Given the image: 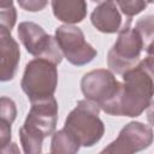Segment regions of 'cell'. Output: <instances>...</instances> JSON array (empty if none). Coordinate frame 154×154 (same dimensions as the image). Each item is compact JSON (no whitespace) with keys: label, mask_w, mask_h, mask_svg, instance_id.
Segmentation results:
<instances>
[{"label":"cell","mask_w":154,"mask_h":154,"mask_svg":"<svg viewBox=\"0 0 154 154\" xmlns=\"http://www.w3.org/2000/svg\"><path fill=\"white\" fill-rule=\"evenodd\" d=\"M154 58L148 55L123 73L119 95L109 111L111 116L138 117L152 103Z\"/></svg>","instance_id":"cell-1"},{"label":"cell","mask_w":154,"mask_h":154,"mask_svg":"<svg viewBox=\"0 0 154 154\" xmlns=\"http://www.w3.org/2000/svg\"><path fill=\"white\" fill-rule=\"evenodd\" d=\"M100 108L89 100H79L65 119L64 129L83 147H93L103 136L105 125L99 117Z\"/></svg>","instance_id":"cell-2"},{"label":"cell","mask_w":154,"mask_h":154,"mask_svg":"<svg viewBox=\"0 0 154 154\" xmlns=\"http://www.w3.org/2000/svg\"><path fill=\"white\" fill-rule=\"evenodd\" d=\"M130 22L131 19H129L119 30L118 38L107 54L108 67L118 75H123L136 66L140 63L142 51L153 55V52L147 48L141 34L136 28L130 26Z\"/></svg>","instance_id":"cell-3"},{"label":"cell","mask_w":154,"mask_h":154,"mask_svg":"<svg viewBox=\"0 0 154 154\" xmlns=\"http://www.w3.org/2000/svg\"><path fill=\"white\" fill-rule=\"evenodd\" d=\"M57 65L43 60H30L24 70L20 87L31 103L53 97L58 84Z\"/></svg>","instance_id":"cell-4"},{"label":"cell","mask_w":154,"mask_h":154,"mask_svg":"<svg viewBox=\"0 0 154 154\" xmlns=\"http://www.w3.org/2000/svg\"><path fill=\"white\" fill-rule=\"evenodd\" d=\"M81 89L87 100L100 109L109 113L120 90V83L109 70L97 69L85 73L81 81Z\"/></svg>","instance_id":"cell-5"},{"label":"cell","mask_w":154,"mask_h":154,"mask_svg":"<svg viewBox=\"0 0 154 154\" xmlns=\"http://www.w3.org/2000/svg\"><path fill=\"white\" fill-rule=\"evenodd\" d=\"M18 36L26 52L31 55L54 65L61 63L63 54L55 38L48 35L38 24L34 22H22L18 25Z\"/></svg>","instance_id":"cell-6"},{"label":"cell","mask_w":154,"mask_h":154,"mask_svg":"<svg viewBox=\"0 0 154 154\" xmlns=\"http://www.w3.org/2000/svg\"><path fill=\"white\" fill-rule=\"evenodd\" d=\"M55 41L61 54L72 65L89 64L96 57V49L85 41L83 31L73 25H61L55 30Z\"/></svg>","instance_id":"cell-7"},{"label":"cell","mask_w":154,"mask_h":154,"mask_svg":"<svg viewBox=\"0 0 154 154\" xmlns=\"http://www.w3.org/2000/svg\"><path fill=\"white\" fill-rule=\"evenodd\" d=\"M152 142V128L140 122H131L120 130L118 137L100 154H135L148 148Z\"/></svg>","instance_id":"cell-8"},{"label":"cell","mask_w":154,"mask_h":154,"mask_svg":"<svg viewBox=\"0 0 154 154\" xmlns=\"http://www.w3.org/2000/svg\"><path fill=\"white\" fill-rule=\"evenodd\" d=\"M58 122V103L57 100L49 97L38 102L31 103V108L26 116L23 128L30 132L42 137L53 135Z\"/></svg>","instance_id":"cell-9"},{"label":"cell","mask_w":154,"mask_h":154,"mask_svg":"<svg viewBox=\"0 0 154 154\" xmlns=\"http://www.w3.org/2000/svg\"><path fill=\"white\" fill-rule=\"evenodd\" d=\"M93 25L101 32H119L123 28V19L114 1H102L94 8L90 14Z\"/></svg>","instance_id":"cell-10"},{"label":"cell","mask_w":154,"mask_h":154,"mask_svg":"<svg viewBox=\"0 0 154 154\" xmlns=\"http://www.w3.org/2000/svg\"><path fill=\"white\" fill-rule=\"evenodd\" d=\"M20 51L11 34L0 32V82L11 81L18 69Z\"/></svg>","instance_id":"cell-11"},{"label":"cell","mask_w":154,"mask_h":154,"mask_svg":"<svg viewBox=\"0 0 154 154\" xmlns=\"http://www.w3.org/2000/svg\"><path fill=\"white\" fill-rule=\"evenodd\" d=\"M52 8L54 16L66 25L82 22L87 14V2L83 0H53Z\"/></svg>","instance_id":"cell-12"},{"label":"cell","mask_w":154,"mask_h":154,"mask_svg":"<svg viewBox=\"0 0 154 154\" xmlns=\"http://www.w3.org/2000/svg\"><path fill=\"white\" fill-rule=\"evenodd\" d=\"M79 142L65 129L53 132L51 141V154H77Z\"/></svg>","instance_id":"cell-13"},{"label":"cell","mask_w":154,"mask_h":154,"mask_svg":"<svg viewBox=\"0 0 154 154\" xmlns=\"http://www.w3.org/2000/svg\"><path fill=\"white\" fill-rule=\"evenodd\" d=\"M17 19V11L12 1H0V32L11 34Z\"/></svg>","instance_id":"cell-14"},{"label":"cell","mask_w":154,"mask_h":154,"mask_svg":"<svg viewBox=\"0 0 154 154\" xmlns=\"http://www.w3.org/2000/svg\"><path fill=\"white\" fill-rule=\"evenodd\" d=\"M19 138L24 154H40L42 150V142L45 137L25 130L23 126L19 129Z\"/></svg>","instance_id":"cell-15"},{"label":"cell","mask_w":154,"mask_h":154,"mask_svg":"<svg viewBox=\"0 0 154 154\" xmlns=\"http://www.w3.org/2000/svg\"><path fill=\"white\" fill-rule=\"evenodd\" d=\"M136 30L141 34L147 48L149 51L153 52V28H154V24H153V16H147V17H143L141 18L137 23H136Z\"/></svg>","instance_id":"cell-16"},{"label":"cell","mask_w":154,"mask_h":154,"mask_svg":"<svg viewBox=\"0 0 154 154\" xmlns=\"http://www.w3.org/2000/svg\"><path fill=\"white\" fill-rule=\"evenodd\" d=\"M17 116V108L13 100L6 96L0 97V120L12 124Z\"/></svg>","instance_id":"cell-17"},{"label":"cell","mask_w":154,"mask_h":154,"mask_svg":"<svg viewBox=\"0 0 154 154\" xmlns=\"http://www.w3.org/2000/svg\"><path fill=\"white\" fill-rule=\"evenodd\" d=\"M117 7H119V10L128 17V19H131V17L138 14L140 12H142L148 2L144 1H140V0H132V1H116Z\"/></svg>","instance_id":"cell-18"},{"label":"cell","mask_w":154,"mask_h":154,"mask_svg":"<svg viewBox=\"0 0 154 154\" xmlns=\"http://www.w3.org/2000/svg\"><path fill=\"white\" fill-rule=\"evenodd\" d=\"M18 4L24 10L35 12V11H41L42 8H45L48 2L45 0H19Z\"/></svg>","instance_id":"cell-19"},{"label":"cell","mask_w":154,"mask_h":154,"mask_svg":"<svg viewBox=\"0 0 154 154\" xmlns=\"http://www.w3.org/2000/svg\"><path fill=\"white\" fill-rule=\"evenodd\" d=\"M0 154H22V153H20L17 143L10 142V143L0 147Z\"/></svg>","instance_id":"cell-20"}]
</instances>
